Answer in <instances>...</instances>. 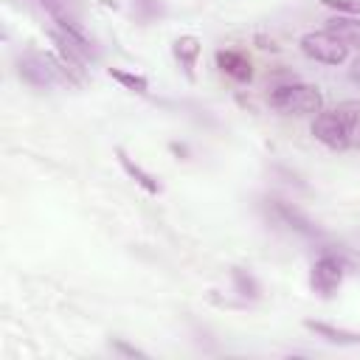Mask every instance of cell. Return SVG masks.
<instances>
[{"instance_id":"18","label":"cell","mask_w":360,"mask_h":360,"mask_svg":"<svg viewBox=\"0 0 360 360\" xmlns=\"http://www.w3.org/2000/svg\"><path fill=\"white\" fill-rule=\"evenodd\" d=\"M349 79L360 84V56H357V59H352V68H349Z\"/></svg>"},{"instance_id":"7","label":"cell","mask_w":360,"mask_h":360,"mask_svg":"<svg viewBox=\"0 0 360 360\" xmlns=\"http://www.w3.org/2000/svg\"><path fill=\"white\" fill-rule=\"evenodd\" d=\"M115 158H118V163H121V169H124V174L129 177V180H135V186H141L146 194H152V197H158L160 191H163V186H160V180L152 174V172H146L135 158H129V152L124 149V146H115Z\"/></svg>"},{"instance_id":"8","label":"cell","mask_w":360,"mask_h":360,"mask_svg":"<svg viewBox=\"0 0 360 360\" xmlns=\"http://www.w3.org/2000/svg\"><path fill=\"white\" fill-rule=\"evenodd\" d=\"M217 68L228 76V79H233V82H250L253 79V62L242 53V51H236V48H219L217 51Z\"/></svg>"},{"instance_id":"6","label":"cell","mask_w":360,"mask_h":360,"mask_svg":"<svg viewBox=\"0 0 360 360\" xmlns=\"http://www.w3.org/2000/svg\"><path fill=\"white\" fill-rule=\"evenodd\" d=\"M264 208H267V214H270L278 225H284L287 231H292V233H298V236H307V239H318V236H321L318 222H315L309 214H304L298 205H292V202H287V200H281V197H267V200H264Z\"/></svg>"},{"instance_id":"13","label":"cell","mask_w":360,"mask_h":360,"mask_svg":"<svg viewBox=\"0 0 360 360\" xmlns=\"http://www.w3.org/2000/svg\"><path fill=\"white\" fill-rule=\"evenodd\" d=\"M107 73H110V79H115V82H118L124 90H129V93H138V96H146V93H149V79L141 76V73L121 70V68H110Z\"/></svg>"},{"instance_id":"14","label":"cell","mask_w":360,"mask_h":360,"mask_svg":"<svg viewBox=\"0 0 360 360\" xmlns=\"http://www.w3.org/2000/svg\"><path fill=\"white\" fill-rule=\"evenodd\" d=\"M132 14L138 22H152L166 14V6L160 0H132Z\"/></svg>"},{"instance_id":"5","label":"cell","mask_w":360,"mask_h":360,"mask_svg":"<svg viewBox=\"0 0 360 360\" xmlns=\"http://www.w3.org/2000/svg\"><path fill=\"white\" fill-rule=\"evenodd\" d=\"M343 276H346V262H343L338 253L323 250V253L312 262L309 287H312V292H318L321 298H332V295L340 290Z\"/></svg>"},{"instance_id":"15","label":"cell","mask_w":360,"mask_h":360,"mask_svg":"<svg viewBox=\"0 0 360 360\" xmlns=\"http://www.w3.org/2000/svg\"><path fill=\"white\" fill-rule=\"evenodd\" d=\"M321 6L332 8L335 14H360V0H321Z\"/></svg>"},{"instance_id":"2","label":"cell","mask_w":360,"mask_h":360,"mask_svg":"<svg viewBox=\"0 0 360 360\" xmlns=\"http://www.w3.org/2000/svg\"><path fill=\"white\" fill-rule=\"evenodd\" d=\"M267 104L278 115H315L323 110V96L318 87H312L307 82L287 79V82H278L270 87Z\"/></svg>"},{"instance_id":"9","label":"cell","mask_w":360,"mask_h":360,"mask_svg":"<svg viewBox=\"0 0 360 360\" xmlns=\"http://www.w3.org/2000/svg\"><path fill=\"white\" fill-rule=\"evenodd\" d=\"M304 326H307L312 335L323 338L326 343H335V346H360V332H357V329H346V326H335V323L312 321V318H307Z\"/></svg>"},{"instance_id":"16","label":"cell","mask_w":360,"mask_h":360,"mask_svg":"<svg viewBox=\"0 0 360 360\" xmlns=\"http://www.w3.org/2000/svg\"><path fill=\"white\" fill-rule=\"evenodd\" d=\"M110 349H112V354H124V357H146V352H141V349L124 343L121 338H112V340H110Z\"/></svg>"},{"instance_id":"11","label":"cell","mask_w":360,"mask_h":360,"mask_svg":"<svg viewBox=\"0 0 360 360\" xmlns=\"http://www.w3.org/2000/svg\"><path fill=\"white\" fill-rule=\"evenodd\" d=\"M323 28L332 31L346 48L360 51V14H332Z\"/></svg>"},{"instance_id":"19","label":"cell","mask_w":360,"mask_h":360,"mask_svg":"<svg viewBox=\"0 0 360 360\" xmlns=\"http://www.w3.org/2000/svg\"><path fill=\"white\" fill-rule=\"evenodd\" d=\"M42 3H45V0H42Z\"/></svg>"},{"instance_id":"17","label":"cell","mask_w":360,"mask_h":360,"mask_svg":"<svg viewBox=\"0 0 360 360\" xmlns=\"http://www.w3.org/2000/svg\"><path fill=\"white\" fill-rule=\"evenodd\" d=\"M169 149H172V152H174L180 160H188V146H186V143H177V141H172V143H169Z\"/></svg>"},{"instance_id":"4","label":"cell","mask_w":360,"mask_h":360,"mask_svg":"<svg viewBox=\"0 0 360 360\" xmlns=\"http://www.w3.org/2000/svg\"><path fill=\"white\" fill-rule=\"evenodd\" d=\"M298 48H301L304 56H309L312 62H321V65H343L346 56H349V48L326 28L301 34Z\"/></svg>"},{"instance_id":"12","label":"cell","mask_w":360,"mask_h":360,"mask_svg":"<svg viewBox=\"0 0 360 360\" xmlns=\"http://www.w3.org/2000/svg\"><path fill=\"white\" fill-rule=\"evenodd\" d=\"M231 281H233V292H236L239 298H245V301L262 298V284H259V278H256L250 270H245V267H231Z\"/></svg>"},{"instance_id":"3","label":"cell","mask_w":360,"mask_h":360,"mask_svg":"<svg viewBox=\"0 0 360 360\" xmlns=\"http://www.w3.org/2000/svg\"><path fill=\"white\" fill-rule=\"evenodd\" d=\"M14 65H17L20 82H25V84L34 87V90H51L53 84L65 82L62 73H59V65H56V56H53V53L22 51Z\"/></svg>"},{"instance_id":"1","label":"cell","mask_w":360,"mask_h":360,"mask_svg":"<svg viewBox=\"0 0 360 360\" xmlns=\"http://www.w3.org/2000/svg\"><path fill=\"white\" fill-rule=\"evenodd\" d=\"M309 129L318 143H323L326 149H335V152L360 143V101L346 98L332 110L315 112Z\"/></svg>"},{"instance_id":"10","label":"cell","mask_w":360,"mask_h":360,"mask_svg":"<svg viewBox=\"0 0 360 360\" xmlns=\"http://www.w3.org/2000/svg\"><path fill=\"white\" fill-rule=\"evenodd\" d=\"M172 53H174L180 70L186 73V79H194V68H197V59L202 53V42L194 34H183L172 42Z\"/></svg>"}]
</instances>
